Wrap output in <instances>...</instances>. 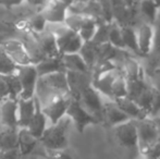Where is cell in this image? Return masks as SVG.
Returning a JSON list of instances; mask_svg holds the SVG:
<instances>
[{
  "instance_id": "obj_1",
  "label": "cell",
  "mask_w": 160,
  "mask_h": 159,
  "mask_svg": "<svg viewBox=\"0 0 160 159\" xmlns=\"http://www.w3.org/2000/svg\"><path fill=\"white\" fill-rule=\"evenodd\" d=\"M65 96H70L67 72L53 73L38 77L34 97L39 104L40 108H44Z\"/></svg>"
},
{
  "instance_id": "obj_2",
  "label": "cell",
  "mask_w": 160,
  "mask_h": 159,
  "mask_svg": "<svg viewBox=\"0 0 160 159\" xmlns=\"http://www.w3.org/2000/svg\"><path fill=\"white\" fill-rule=\"evenodd\" d=\"M71 123V120L65 116L58 123L47 127L39 138V144L42 145V149L47 152H56L69 148L68 135Z\"/></svg>"
},
{
  "instance_id": "obj_3",
  "label": "cell",
  "mask_w": 160,
  "mask_h": 159,
  "mask_svg": "<svg viewBox=\"0 0 160 159\" xmlns=\"http://www.w3.org/2000/svg\"><path fill=\"white\" fill-rule=\"evenodd\" d=\"M46 28L55 36L58 52L60 56L80 52L84 42L80 37V35L70 30L64 23H47Z\"/></svg>"
},
{
  "instance_id": "obj_4",
  "label": "cell",
  "mask_w": 160,
  "mask_h": 159,
  "mask_svg": "<svg viewBox=\"0 0 160 159\" xmlns=\"http://www.w3.org/2000/svg\"><path fill=\"white\" fill-rule=\"evenodd\" d=\"M137 131V152L143 156L152 145L160 142L157 127L152 118L135 121Z\"/></svg>"
},
{
  "instance_id": "obj_5",
  "label": "cell",
  "mask_w": 160,
  "mask_h": 159,
  "mask_svg": "<svg viewBox=\"0 0 160 159\" xmlns=\"http://www.w3.org/2000/svg\"><path fill=\"white\" fill-rule=\"evenodd\" d=\"M64 24L70 30L80 35L83 42H92L95 36L99 21L86 15L68 14Z\"/></svg>"
},
{
  "instance_id": "obj_6",
  "label": "cell",
  "mask_w": 160,
  "mask_h": 159,
  "mask_svg": "<svg viewBox=\"0 0 160 159\" xmlns=\"http://www.w3.org/2000/svg\"><path fill=\"white\" fill-rule=\"evenodd\" d=\"M67 116L74 124L78 133H84L85 129L89 125H96L100 123L94 116H92L76 99L71 98V102L67 110Z\"/></svg>"
},
{
  "instance_id": "obj_7",
  "label": "cell",
  "mask_w": 160,
  "mask_h": 159,
  "mask_svg": "<svg viewBox=\"0 0 160 159\" xmlns=\"http://www.w3.org/2000/svg\"><path fill=\"white\" fill-rule=\"evenodd\" d=\"M76 100L92 116H94L99 122H102V108H103L102 96L99 95V93L94 88L93 85L91 84L85 87L78 94Z\"/></svg>"
},
{
  "instance_id": "obj_8",
  "label": "cell",
  "mask_w": 160,
  "mask_h": 159,
  "mask_svg": "<svg viewBox=\"0 0 160 159\" xmlns=\"http://www.w3.org/2000/svg\"><path fill=\"white\" fill-rule=\"evenodd\" d=\"M17 75L21 84V94L19 99H32L35 96L36 84L38 81V74L34 64L23 66L18 68Z\"/></svg>"
},
{
  "instance_id": "obj_9",
  "label": "cell",
  "mask_w": 160,
  "mask_h": 159,
  "mask_svg": "<svg viewBox=\"0 0 160 159\" xmlns=\"http://www.w3.org/2000/svg\"><path fill=\"white\" fill-rule=\"evenodd\" d=\"M1 51L10 58L18 67L28 66L31 63L30 57L28 55L23 42L18 38H8L0 45Z\"/></svg>"
},
{
  "instance_id": "obj_10",
  "label": "cell",
  "mask_w": 160,
  "mask_h": 159,
  "mask_svg": "<svg viewBox=\"0 0 160 159\" xmlns=\"http://www.w3.org/2000/svg\"><path fill=\"white\" fill-rule=\"evenodd\" d=\"M114 136L122 147L130 151H137V131L135 121L128 120L113 127Z\"/></svg>"
},
{
  "instance_id": "obj_11",
  "label": "cell",
  "mask_w": 160,
  "mask_h": 159,
  "mask_svg": "<svg viewBox=\"0 0 160 159\" xmlns=\"http://www.w3.org/2000/svg\"><path fill=\"white\" fill-rule=\"evenodd\" d=\"M69 4L70 2L65 1H48L45 2L39 12L48 24L64 23Z\"/></svg>"
},
{
  "instance_id": "obj_12",
  "label": "cell",
  "mask_w": 160,
  "mask_h": 159,
  "mask_svg": "<svg viewBox=\"0 0 160 159\" xmlns=\"http://www.w3.org/2000/svg\"><path fill=\"white\" fill-rule=\"evenodd\" d=\"M0 124L2 127L1 131H3V130H19L17 99L7 98L0 104Z\"/></svg>"
},
{
  "instance_id": "obj_13",
  "label": "cell",
  "mask_w": 160,
  "mask_h": 159,
  "mask_svg": "<svg viewBox=\"0 0 160 159\" xmlns=\"http://www.w3.org/2000/svg\"><path fill=\"white\" fill-rule=\"evenodd\" d=\"M155 30L149 23H143L136 28L137 48L139 55H148L155 48Z\"/></svg>"
},
{
  "instance_id": "obj_14",
  "label": "cell",
  "mask_w": 160,
  "mask_h": 159,
  "mask_svg": "<svg viewBox=\"0 0 160 159\" xmlns=\"http://www.w3.org/2000/svg\"><path fill=\"white\" fill-rule=\"evenodd\" d=\"M70 102H71V96H65L42 108V111L47 120L51 122V125L56 124L65 117Z\"/></svg>"
},
{
  "instance_id": "obj_15",
  "label": "cell",
  "mask_w": 160,
  "mask_h": 159,
  "mask_svg": "<svg viewBox=\"0 0 160 159\" xmlns=\"http://www.w3.org/2000/svg\"><path fill=\"white\" fill-rule=\"evenodd\" d=\"M119 73L120 72L117 70V68L111 71H108L95 79H92V85L100 96L112 100V85Z\"/></svg>"
},
{
  "instance_id": "obj_16",
  "label": "cell",
  "mask_w": 160,
  "mask_h": 159,
  "mask_svg": "<svg viewBox=\"0 0 160 159\" xmlns=\"http://www.w3.org/2000/svg\"><path fill=\"white\" fill-rule=\"evenodd\" d=\"M128 120L130 119L128 118V116L124 115L112 100L103 102L102 122L111 127H116Z\"/></svg>"
},
{
  "instance_id": "obj_17",
  "label": "cell",
  "mask_w": 160,
  "mask_h": 159,
  "mask_svg": "<svg viewBox=\"0 0 160 159\" xmlns=\"http://www.w3.org/2000/svg\"><path fill=\"white\" fill-rule=\"evenodd\" d=\"M113 102L124 115L128 116V118L130 120L138 121L145 119V118H149V116H148V113L146 111H144L134 100H132L128 97L118 98V99H114Z\"/></svg>"
},
{
  "instance_id": "obj_18",
  "label": "cell",
  "mask_w": 160,
  "mask_h": 159,
  "mask_svg": "<svg viewBox=\"0 0 160 159\" xmlns=\"http://www.w3.org/2000/svg\"><path fill=\"white\" fill-rule=\"evenodd\" d=\"M39 141L35 138L26 129H19L18 133V151L21 157H28L35 155L36 149L39 146Z\"/></svg>"
},
{
  "instance_id": "obj_19",
  "label": "cell",
  "mask_w": 160,
  "mask_h": 159,
  "mask_svg": "<svg viewBox=\"0 0 160 159\" xmlns=\"http://www.w3.org/2000/svg\"><path fill=\"white\" fill-rule=\"evenodd\" d=\"M23 42L24 47H25L26 51H28V55L30 57L31 63L36 66L37 63L42 62V60L46 59V56L42 52V50L40 49L39 45L37 44V42L34 38L33 34L31 32H28V30L23 28V33H22L21 38H19Z\"/></svg>"
},
{
  "instance_id": "obj_20",
  "label": "cell",
  "mask_w": 160,
  "mask_h": 159,
  "mask_svg": "<svg viewBox=\"0 0 160 159\" xmlns=\"http://www.w3.org/2000/svg\"><path fill=\"white\" fill-rule=\"evenodd\" d=\"M36 111V100L18 99V125L19 129H26Z\"/></svg>"
},
{
  "instance_id": "obj_21",
  "label": "cell",
  "mask_w": 160,
  "mask_h": 159,
  "mask_svg": "<svg viewBox=\"0 0 160 159\" xmlns=\"http://www.w3.org/2000/svg\"><path fill=\"white\" fill-rule=\"evenodd\" d=\"M34 38L37 42V44L39 45L40 49L42 50V52L45 53L47 58H52V57H58L59 52H58L57 44H56V38L48 30H45L44 32L38 33V34H34L32 33Z\"/></svg>"
},
{
  "instance_id": "obj_22",
  "label": "cell",
  "mask_w": 160,
  "mask_h": 159,
  "mask_svg": "<svg viewBox=\"0 0 160 159\" xmlns=\"http://www.w3.org/2000/svg\"><path fill=\"white\" fill-rule=\"evenodd\" d=\"M35 68L36 71H37L38 77H46V75L53 74V73L65 72L61 56L52 57V58H46L42 62L36 64Z\"/></svg>"
},
{
  "instance_id": "obj_23",
  "label": "cell",
  "mask_w": 160,
  "mask_h": 159,
  "mask_svg": "<svg viewBox=\"0 0 160 159\" xmlns=\"http://www.w3.org/2000/svg\"><path fill=\"white\" fill-rule=\"evenodd\" d=\"M47 121L48 120H47V118L45 117V115L42 113V108H40L39 104H38L37 100H36L35 115H34V117L32 118V120H31L30 124L28 125L26 130L32 134L34 137L39 141V138L42 137V134H44L45 130L47 129Z\"/></svg>"
},
{
  "instance_id": "obj_24",
  "label": "cell",
  "mask_w": 160,
  "mask_h": 159,
  "mask_svg": "<svg viewBox=\"0 0 160 159\" xmlns=\"http://www.w3.org/2000/svg\"><path fill=\"white\" fill-rule=\"evenodd\" d=\"M62 62L65 69V72H75V73H83V74H91V70L80 53H72V55H64L61 56Z\"/></svg>"
},
{
  "instance_id": "obj_25",
  "label": "cell",
  "mask_w": 160,
  "mask_h": 159,
  "mask_svg": "<svg viewBox=\"0 0 160 159\" xmlns=\"http://www.w3.org/2000/svg\"><path fill=\"white\" fill-rule=\"evenodd\" d=\"M98 52L99 45H97L93 42H84L80 52H78L81 57H82V59L84 60V62L86 63V66L91 70V72L94 67H95V64L97 63V61H98Z\"/></svg>"
},
{
  "instance_id": "obj_26",
  "label": "cell",
  "mask_w": 160,
  "mask_h": 159,
  "mask_svg": "<svg viewBox=\"0 0 160 159\" xmlns=\"http://www.w3.org/2000/svg\"><path fill=\"white\" fill-rule=\"evenodd\" d=\"M19 130H3L0 132V152L18 149Z\"/></svg>"
},
{
  "instance_id": "obj_27",
  "label": "cell",
  "mask_w": 160,
  "mask_h": 159,
  "mask_svg": "<svg viewBox=\"0 0 160 159\" xmlns=\"http://www.w3.org/2000/svg\"><path fill=\"white\" fill-rule=\"evenodd\" d=\"M121 33H122V40L125 50L133 51L139 55L138 48H137L136 28L131 25H121Z\"/></svg>"
},
{
  "instance_id": "obj_28",
  "label": "cell",
  "mask_w": 160,
  "mask_h": 159,
  "mask_svg": "<svg viewBox=\"0 0 160 159\" xmlns=\"http://www.w3.org/2000/svg\"><path fill=\"white\" fill-rule=\"evenodd\" d=\"M47 27V22L45 20V17L40 14V12L34 13L33 15L28 17L25 21V30H28V32L34 33V34H38L42 33L46 30Z\"/></svg>"
},
{
  "instance_id": "obj_29",
  "label": "cell",
  "mask_w": 160,
  "mask_h": 159,
  "mask_svg": "<svg viewBox=\"0 0 160 159\" xmlns=\"http://www.w3.org/2000/svg\"><path fill=\"white\" fill-rule=\"evenodd\" d=\"M108 42L112 47L119 49V50H125L124 45L122 40V33H121V25L116 21L111 22L109 26V33H108Z\"/></svg>"
},
{
  "instance_id": "obj_30",
  "label": "cell",
  "mask_w": 160,
  "mask_h": 159,
  "mask_svg": "<svg viewBox=\"0 0 160 159\" xmlns=\"http://www.w3.org/2000/svg\"><path fill=\"white\" fill-rule=\"evenodd\" d=\"M139 11L147 19V23L152 24L156 21L159 13V4L152 1H143L139 3Z\"/></svg>"
},
{
  "instance_id": "obj_31",
  "label": "cell",
  "mask_w": 160,
  "mask_h": 159,
  "mask_svg": "<svg viewBox=\"0 0 160 159\" xmlns=\"http://www.w3.org/2000/svg\"><path fill=\"white\" fill-rule=\"evenodd\" d=\"M122 97H128V86L123 73H119L112 85V102Z\"/></svg>"
},
{
  "instance_id": "obj_32",
  "label": "cell",
  "mask_w": 160,
  "mask_h": 159,
  "mask_svg": "<svg viewBox=\"0 0 160 159\" xmlns=\"http://www.w3.org/2000/svg\"><path fill=\"white\" fill-rule=\"evenodd\" d=\"M0 77L3 80V82L6 83L7 87H8L10 98L17 100L19 99L20 94H21V84H20L18 75L12 74V75H7V77Z\"/></svg>"
},
{
  "instance_id": "obj_33",
  "label": "cell",
  "mask_w": 160,
  "mask_h": 159,
  "mask_svg": "<svg viewBox=\"0 0 160 159\" xmlns=\"http://www.w3.org/2000/svg\"><path fill=\"white\" fill-rule=\"evenodd\" d=\"M19 67L8 58L0 49V77H7V75L17 74Z\"/></svg>"
},
{
  "instance_id": "obj_34",
  "label": "cell",
  "mask_w": 160,
  "mask_h": 159,
  "mask_svg": "<svg viewBox=\"0 0 160 159\" xmlns=\"http://www.w3.org/2000/svg\"><path fill=\"white\" fill-rule=\"evenodd\" d=\"M42 155L46 156L47 159H78V156L70 148L56 152H47L44 149V154H42Z\"/></svg>"
},
{
  "instance_id": "obj_35",
  "label": "cell",
  "mask_w": 160,
  "mask_h": 159,
  "mask_svg": "<svg viewBox=\"0 0 160 159\" xmlns=\"http://www.w3.org/2000/svg\"><path fill=\"white\" fill-rule=\"evenodd\" d=\"M143 159H160V142L152 145L143 156Z\"/></svg>"
},
{
  "instance_id": "obj_36",
  "label": "cell",
  "mask_w": 160,
  "mask_h": 159,
  "mask_svg": "<svg viewBox=\"0 0 160 159\" xmlns=\"http://www.w3.org/2000/svg\"><path fill=\"white\" fill-rule=\"evenodd\" d=\"M150 115H155V117L160 115V91H157V89H154V97H152Z\"/></svg>"
},
{
  "instance_id": "obj_37",
  "label": "cell",
  "mask_w": 160,
  "mask_h": 159,
  "mask_svg": "<svg viewBox=\"0 0 160 159\" xmlns=\"http://www.w3.org/2000/svg\"><path fill=\"white\" fill-rule=\"evenodd\" d=\"M20 153L18 149L9 152H0V159H20Z\"/></svg>"
},
{
  "instance_id": "obj_38",
  "label": "cell",
  "mask_w": 160,
  "mask_h": 159,
  "mask_svg": "<svg viewBox=\"0 0 160 159\" xmlns=\"http://www.w3.org/2000/svg\"><path fill=\"white\" fill-rule=\"evenodd\" d=\"M155 122V125L157 127V131H158V134H159V140H160V115L156 116L155 118H152Z\"/></svg>"
},
{
  "instance_id": "obj_39",
  "label": "cell",
  "mask_w": 160,
  "mask_h": 159,
  "mask_svg": "<svg viewBox=\"0 0 160 159\" xmlns=\"http://www.w3.org/2000/svg\"><path fill=\"white\" fill-rule=\"evenodd\" d=\"M20 159H37V155L28 156V157H20Z\"/></svg>"
},
{
  "instance_id": "obj_40",
  "label": "cell",
  "mask_w": 160,
  "mask_h": 159,
  "mask_svg": "<svg viewBox=\"0 0 160 159\" xmlns=\"http://www.w3.org/2000/svg\"><path fill=\"white\" fill-rule=\"evenodd\" d=\"M138 159H143V158H138Z\"/></svg>"
}]
</instances>
